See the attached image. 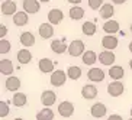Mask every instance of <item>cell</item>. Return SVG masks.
I'll use <instances>...</instances> for the list:
<instances>
[{"label": "cell", "instance_id": "obj_1", "mask_svg": "<svg viewBox=\"0 0 132 120\" xmlns=\"http://www.w3.org/2000/svg\"><path fill=\"white\" fill-rule=\"evenodd\" d=\"M86 48H84V42L83 41H80V39H76V41H73V42L68 45V54L71 55V57H80V55H84L86 52Z\"/></svg>", "mask_w": 132, "mask_h": 120}, {"label": "cell", "instance_id": "obj_2", "mask_svg": "<svg viewBox=\"0 0 132 120\" xmlns=\"http://www.w3.org/2000/svg\"><path fill=\"white\" fill-rule=\"evenodd\" d=\"M67 72H64V71L58 70V71H54L52 72V75H51V84L54 85V87H61L62 84H65L67 81Z\"/></svg>", "mask_w": 132, "mask_h": 120}, {"label": "cell", "instance_id": "obj_3", "mask_svg": "<svg viewBox=\"0 0 132 120\" xmlns=\"http://www.w3.org/2000/svg\"><path fill=\"white\" fill-rule=\"evenodd\" d=\"M2 15L4 16H15L16 13V3L13 0H4L2 2Z\"/></svg>", "mask_w": 132, "mask_h": 120}, {"label": "cell", "instance_id": "obj_4", "mask_svg": "<svg viewBox=\"0 0 132 120\" xmlns=\"http://www.w3.org/2000/svg\"><path fill=\"white\" fill-rule=\"evenodd\" d=\"M58 113L62 117H70L74 113V106L71 101H61L58 104Z\"/></svg>", "mask_w": 132, "mask_h": 120}, {"label": "cell", "instance_id": "obj_5", "mask_svg": "<svg viewBox=\"0 0 132 120\" xmlns=\"http://www.w3.org/2000/svg\"><path fill=\"white\" fill-rule=\"evenodd\" d=\"M106 112L108 108L103 103H94L92 107H90V114L94 117V119H100V117L106 116Z\"/></svg>", "mask_w": 132, "mask_h": 120}, {"label": "cell", "instance_id": "obj_6", "mask_svg": "<svg viewBox=\"0 0 132 120\" xmlns=\"http://www.w3.org/2000/svg\"><path fill=\"white\" fill-rule=\"evenodd\" d=\"M123 91H125V87H123V84L119 82V81H113V82H110V84L108 85V93L110 94L112 97L122 96Z\"/></svg>", "mask_w": 132, "mask_h": 120}, {"label": "cell", "instance_id": "obj_7", "mask_svg": "<svg viewBox=\"0 0 132 120\" xmlns=\"http://www.w3.org/2000/svg\"><path fill=\"white\" fill-rule=\"evenodd\" d=\"M22 4H23V12H26L28 15H34L39 12V7H41L38 0H23Z\"/></svg>", "mask_w": 132, "mask_h": 120}, {"label": "cell", "instance_id": "obj_8", "mask_svg": "<svg viewBox=\"0 0 132 120\" xmlns=\"http://www.w3.org/2000/svg\"><path fill=\"white\" fill-rule=\"evenodd\" d=\"M87 78L92 82H100L105 80V71L102 70V68H92L87 72Z\"/></svg>", "mask_w": 132, "mask_h": 120}, {"label": "cell", "instance_id": "obj_9", "mask_svg": "<svg viewBox=\"0 0 132 120\" xmlns=\"http://www.w3.org/2000/svg\"><path fill=\"white\" fill-rule=\"evenodd\" d=\"M118 43H119V41H118V38H115L113 35H106V36L102 38V47L105 48L106 51L115 49V48L118 47Z\"/></svg>", "mask_w": 132, "mask_h": 120}, {"label": "cell", "instance_id": "obj_10", "mask_svg": "<svg viewBox=\"0 0 132 120\" xmlns=\"http://www.w3.org/2000/svg\"><path fill=\"white\" fill-rule=\"evenodd\" d=\"M62 17H64V13H62V10H60V9H51L50 12H48V22H50L51 25L61 23Z\"/></svg>", "mask_w": 132, "mask_h": 120}, {"label": "cell", "instance_id": "obj_11", "mask_svg": "<svg viewBox=\"0 0 132 120\" xmlns=\"http://www.w3.org/2000/svg\"><path fill=\"white\" fill-rule=\"evenodd\" d=\"M41 101H42V104L45 107H50V106H52L57 101V94L54 91H51V90H45L42 93V96H41Z\"/></svg>", "mask_w": 132, "mask_h": 120}, {"label": "cell", "instance_id": "obj_12", "mask_svg": "<svg viewBox=\"0 0 132 120\" xmlns=\"http://www.w3.org/2000/svg\"><path fill=\"white\" fill-rule=\"evenodd\" d=\"M38 32L42 39H50L54 35V26L51 23H41L38 27Z\"/></svg>", "mask_w": 132, "mask_h": 120}, {"label": "cell", "instance_id": "obj_13", "mask_svg": "<svg viewBox=\"0 0 132 120\" xmlns=\"http://www.w3.org/2000/svg\"><path fill=\"white\" fill-rule=\"evenodd\" d=\"M51 49L55 54H64L65 51H68V45L64 42V39H54L51 42Z\"/></svg>", "mask_w": 132, "mask_h": 120}, {"label": "cell", "instance_id": "obj_14", "mask_svg": "<svg viewBox=\"0 0 132 120\" xmlns=\"http://www.w3.org/2000/svg\"><path fill=\"white\" fill-rule=\"evenodd\" d=\"M81 96L84 97L86 100H93L94 97L97 96V88L96 85L93 84H86L81 88Z\"/></svg>", "mask_w": 132, "mask_h": 120}, {"label": "cell", "instance_id": "obj_15", "mask_svg": "<svg viewBox=\"0 0 132 120\" xmlns=\"http://www.w3.org/2000/svg\"><path fill=\"white\" fill-rule=\"evenodd\" d=\"M115 59H116V57H115V54H113L112 51H103V52L99 54V61H100L103 65L110 67L113 62H115Z\"/></svg>", "mask_w": 132, "mask_h": 120}, {"label": "cell", "instance_id": "obj_16", "mask_svg": "<svg viewBox=\"0 0 132 120\" xmlns=\"http://www.w3.org/2000/svg\"><path fill=\"white\" fill-rule=\"evenodd\" d=\"M38 67L41 70V72L48 74V72H52V70H54V62L51 61L50 58H42V59H39Z\"/></svg>", "mask_w": 132, "mask_h": 120}, {"label": "cell", "instance_id": "obj_17", "mask_svg": "<svg viewBox=\"0 0 132 120\" xmlns=\"http://www.w3.org/2000/svg\"><path fill=\"white\" fill-rule=\"evenodd\" d=\"M4 87L7 91H18L20 87V80L18 77H9L4 82Z\"/></svg>", "mask_w": 132, "mask_h": 120}, {"label": "cell", "instance_id": "obj_18", "mask_svg": "<svg viewBox=\"0 0 132 120\" xmlns=\"http://www.w3.org/2000/svg\"><path fill=\"white\" fill-rule=\"evenodd\" d=\"M103 31L108 33V35H113V33H116V32H119V23H118L116 20H108V22H105V25H103Z\"/></svg>", "mask_w": 132, "mask_h": 120}, {"label": "cell", "instance_id": "obj_19", "mask_svg": "<svg viewBox=\"0 0 132 120\" xmlns=\"http://www.w3.org/2000/svg\"><path fill=\"white\" fill-rule=\"evenodd\" d=\"M20 43L26 48L35 45V36H34V33H32V32H23V33L20 35Z\"/></svg>", "mask_w": 132, "mask_h": 120}, {"label": "cell", "instance_id": "obj_20", "mask_svg": "<svg viewBox=\"0 0 132 120\" xmlns=\"http://www.w3.org/2000/svg\"><path fill=\"white\" fill-rule=\"evenodd\" d=\"M0 72L3 75H10L13 72V64L10 59H0Z\"/></svg>", "mask_w": 132, "mask_h": 120}, {"label": "cell", "instance_id": "obj_21", "mask_svg": "<svg viewBox=\"0 0 132 120\" xmlns=\"http://www.w3.org/2000/svg\"><path fill=\"white\" fill-rule=\"evenodd\" d=\"M113 13H115V9H113V6L110 3H105L103 6H102L100 16L103 17V19H106V22H108V20H110V17L113 16Z\"/></svg>", "mask_w": 132, "mask_h": 120}, {"label": "cell", "instance_id": "obj_22", "mask_svg": "<svg viewBox=\"0 0 132 120\" xmlns=\"http://www.w3.org/2000/svg\"><path fill=\"white\" fill-rule=\"evenodd\" d=\"M109 75H110V78H113V80L118 81V80H120V78H123L125 70L119 65H113V67H110V70H109Z\"/></svg>", "mask_w": 132, "mask_h": 120}, {"label": "cell", "instance_id": "obj_23", "mask_svg": "<svg viewBox=\"0 0 132 120\" xmlns=\"http://www.w3.org/2000/svg\"><path fill=\"white\" fill-rule=\"evenodd\" d=\"M28 20H29V17H28L26 12H18L13 16V23H15L16 26H25V25L28 23Z\"/></svg>", "mask_w": 132, "mask_h": 120}, {"label": "cell", "instance_id": "obj_24", "mask_svg": "<svg viewBox=\"0 0 132 120\" xmlns=\"http://www.w3.org/2000/svg\"><path fill=\"white\" fill-rule=\"evenodd\" d=\"M81 61L83 64H86V65H93L94 62L97 61V55L94 51H86L84 55L81 57Z\"/></svg>", "mask_w": 132, "mask_h": 120}, {"label": "cell", "instance_id": "obj_25", "mask_svg": "<svg viewBox=\"0 0 132 120\" xmlns=\"http://www.w3.org/2000/svg\"><path fill=\"white\" fill-rule=\"evenodd\" d=\"M36 120H54V112L50 107L42 108L41 112L36 113Z\"/></svg>", "mask_w": 132, "mask_h": 120}, {"label": "cell", "instance_id": "obj_26", "mask_svg": "<svg viewBox=\"0 0 132 120\" xmlns=\"http://www.w3.org/2000/svg\"><path fill=\"white\" fill-rule=\"evenodd\" d=\"M31 59H32V54L29 49H20L18 52V61L20 64H29Z\"/></svg>", "mask_w": 132, "mask_h": 120}, {"label": "cell", "instance_id": "obj_27", "mask_svg": "<svg viewBox=\"0 0 132 120\" xmlns=\"http://www.w3.org/2000/svg\"><path fill=\"white\" fill-rule=\"evenodd\" d=\"M26 101H28L26 94H23V93H15V96H13V98H12V103L16 107H23V106L26 104Z\"/></svg>", "mask_w": 132, "mask_h": 120}, {"label": "cell", "instance_id": "obj_28", "mask_svg": "<svg viewBox=\"0 0 132 120\" xmlns=\"http://www.w3.org/2000/svg\"><path fill=\"white\" fill-rule=\"evenodd\" d=\"M67 75L70 80H78V78L81 77V68L80 67H76V65H71L68 67V70H67Z\"/></svg>", "mask_w": 132, "mask_h": 120}, {"label": "cell", "instance_id": "obj_29", "mask_svg": "<svg viewBox=\"0 0 132 120\" xmlns=\"http://www.w3.org/2000/svg\"><path fill=\"white\" fill-rule=\"evenodd\" d=\"M68 13H70V17L73 20H80L84 16V9H81L80 6H73Z\"/></svg>", "mask_w": 132, "mask_h": 120}, {"label": "cell", "instance_id": "obj_30", "mask_svg": "<svg viewBox=\"0 0 132 120\" xmlns=\"http://www.w3.org/2000/svg\"><path fill=\"white\" fill-rule=\"evenodd\" d=\"M81 31L84 35L87 36H93L94 33H96V25L93 23V22H84L81 26Z\"/></svg>", "mask_w": 132, "mask_h": 120}, {"label": "cell", "instance_id": "obj_31", "mask_svg": "<svg viewBox=\"0 0 132 120\" xmlns=\"http://www.w3.org/2000/svg\"><path fill=\"white\" fill-rule=\"evenodd\" d=\"M10 42L6 41V39H2L0 41V54H7L9 51H10Z\"/></svg>", "mask_w": 132, "mask_h": 120}, {"label": "cell", "instance_id": "obj_32", "mask_svg": "<svg viewBox=\"0 0 132 120\" xmlns=\"http://www.w3.org/2000/svg\"><path fill=\"white\" fill-rule=\"evenodd\" d=\"M9 114V106L6 101H0V117L3 119Z\"/></svg>", "mask_w": 132, "mask_h": 120}, {"label": "cell", "instance_id": "obj_33", "mask_svg": "<svg viewBox=\"0 0 132 120\" xmlns=\"http://www.w3.org/2000/svg\"><path fill=\"white\" fill-rule=\"evenodd\" d=\"M103 0H89V6L90 9H93V10H97V9H102L103 6Z\"/></svg>", "mask_w": 132, "mask_h": 120}, {"label": "cell", "instance_id": "obj_34", "mask_svg": "<svg viewBox=\"0 0 132 120\" xmlns=\"http://www.w3.org/2000/svg\"><path fill=\"white\" fill-rule=\"evenodd\" d=\"M7 33V27L4 25H0V38H4V35Z\"/></svg>", "mask_w": 132, "mask_h": 120}, {"label": "cell", "instance_id": "obj_35", "mask_svg": "<svg viewBox=\"0 0 132 120\" xmlns=\"http://www.w3.org/2000/svg\"><path fill=\"white\" fill-rule=\"evenodd\" d=\"M108 120H123V119H122V116H119V114H110Z\"/></svg>", "mask_w": 132, "mask_h": 120}, {"label": "cell", "instance_id": "obj_36", "mask_svg": "<svg viewBox=\"0 0 132 120\" xmlns=\"http://www.w3.org/2000/svg\"><path fill=\"white\" fill-rule=\"evenodd\" d=\"M83 0H68V3H73L74 6H78V3H81Z\"/></svg>", "mask_w": 132, "mask_h": 120}, {"label": "cell", "instance_id": "obj_37", "mask_svg": "<svg viewBox=\"0 0 132 120\" xmlns=\"http://www.w3.org/2000/svg\"><path fill=\"white\" fill-rule=\"evenodd\" d=\"M112 2H113L115 4H123L125 2H126V0H112Z\"/></svg>", "mask_w": 132, "mask_h": 120}, {"label": "cell", "instance_id": "obj_38", "mask_svg": "<svg viewBox=\"0 0 132 120\" xmlns=\"http://www.w3.org/2000/svg\"><path fill=\"white\" fill-rule=\"evenodd\" d=\"M38 2H41V3H47V2H50V0H38Z\"/></svg>", "mask_w": 132, "mask_h": 120}, {"label": "cell", "instance_id": "obj_39", "mask_svg": "<svg viewBox=\"0 0 132 120\" xmlns=\"http://www.w3.org/2000/svg\"><path fill=\"white\" fill-rule=\"evenodd\" d=\"M129 51H131V52H132V42L129 43Z\"/></svg>", "mask_w": 132, "mask_h": 120}, {"label": "cell", "instance_id": "obj_40", "mask_svg": "<svg viewBox=\"0 0 132 120\" xmlns=\"http://www.w3.org/2000/svg\"><path fill=\"white\" fill-rule=\"evenodd\" d=\"M129 67H131V70H132V59L129 61Z\"/></svg>", "mask_w": 132, "mask_h": 120}, {"label": "cell", "instance_id": "obj_41", "mask_svg": "<svg viewBox=\"0 0 132 120\" xmlns=\"http://www.w3.org/2000/svg\"><path fill=\"white\" fill-rule=\"evenodd\" d=\"M15 120H23V119H20V117H16V119Z\"/></svg>", "mask_w": 132, "mask_h": 120}, {"label": "cell", "instance_id": "obj_42", "mask_svg": "<svg viewBox=\"0 0 132 120\" xmlns=\"http://www.w3.org/2000/svg\"><path fill=\"white\" fill-rule=\"evenodd\" d=\"M131 117H132V108H131Z\"/></svg>", "mask_w": 132, "mask_h": 120}, {"label": "cell", "instance_id": "obj_43", "mask_svg": "<svg viewBox=\"0 0 132 120\" xmlns=\"http://www.w3.org/2000/svg\"><path fill=\"white\" fill-rule=\"evenodd\" d=\"M131 32H132V25H131Z\"/></svg>", "mask_w": 132, "mask_h": 120}]
</instances>
